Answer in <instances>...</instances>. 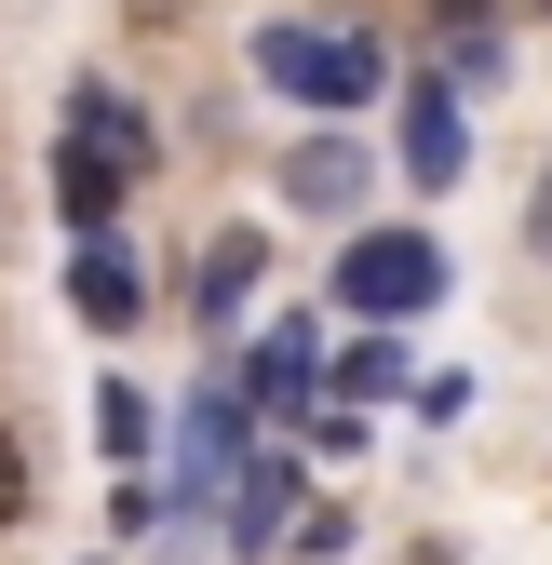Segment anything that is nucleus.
<instances>
[{
  "instance_id": "nucleus-1",
  "label": "nucleus",
  "mask_w": 552,
  "mask_h": 565,
  "mask_svg": "<svg viewBox=\"0 0 552 565\" xmlns=\"http://www.w3.org/2000/svg\"><path fill=\"white\" fill-rule=\"evenodd\" d=\"M149 175V108H121V95H67V149H54V202L67 216H108V202Z\"/></svg>"
},
{
  "instance_id": "nucleus-2",
  "label": "nucleus",
  "mask_w": 552,
  "mask_h": 565,
  "mask_svg": "<svg viewBox=\"0 0 552 565\" xmlns=\"http://www.w3.org/2000/svg\"><path fill=\"white\" fill-rule=\"evenodd\" d=\"M256 82L297 95V108H364L391 67H378L364 28H256Z\"/></svg>"
},
{
  "instance_id": "nucleus-3",
  "label": "nucleus",
  "mask_w": 552,
  "mask_h": 565,
  "mask_svg": "<svg viewBox=\"0 0 552 565\" xmlns=\"http://www.w3.org/2000/svg\"><path fill=\"white\" fill-rule=\"evenodd\" d=\"M337 297H351L364 323H404V310H432L445 297V256L418 230H351V256H337Z\"/></svg>"
},
{
  "instance_id": "nucleus-4",
  "label": "nucleus",
  "mask_w": 552,
  "mask_h": 565,
  "mask_svg": "<svg viewBox=\"0 0 552 565\" xmlns=\"http://www.w3.org/2000/svg\"><path fill=\"white\" fill-rule=\"evenodd\" d=\"M284 202H297V216H351V202H364V149H351V135H310V149L284 162Z\"/></svg>"
},
{
  "instance_id": "nucleus-5",
  "label": "nucleus",
  "mask_w": 552,
  "mask_h": 565,
  "mask_svg": "<svg viewBox=\"0 0 552 565\" xmlns=\"http://www.w3.org/2000/svg\"><path fill=\"white\" fill-rule=\"evenodd\" d=\"M404 175L418 189L458 175V82H418V108H404Z\"/></svg>"
},
{
  "instance_id": "nucleus-6",
  "label": "nucleus",
  "mask_w": 552,
  "mask_h": 565,
  "mask_svg": "<svg viewBox=\"0 0 552 565\" xmlns=\"http://www.w3.org/2000/svg\"><path fill=\"white\" fill-rule=\"evenodd\" d=\"M67 297H82V323H135V310H149V282H135V256H121V243H82Z\"/></svg>"
},
{
  "instance_id": "nucleus-7",
  "label": "nucleus",
  "mask_w": 552,
  "mask_h": 565,
  "mask_svg": "<svg viewBox=\"0 0 552 565\" xmlns=\"http://www.w3.org/2000/svg\"><path fill=\"white\" fill-rule=\"evenodd\" d=\"M284 499H297V471H256V484H243V512H230V539H243V552H256V539H269V525H284Z\"/></svg>"
},
{
  "instance_id": "nucleus-8",
  "label": "nucleus",
  "mask_w": 552,
  "mask_h": 565,
  "mask_svg": "<svg viewBox=\"0 0 552 565\" xmlns=\"http://www.w3.org/2000/svg\"><path fill=\"white\" fill-rule=\"evenodd\" d=\"M243 282H256V243H243V230H230V243H216V256H202V310H216V323H230V297H243Z\"/></svg>"
},
{
  "instance_id": "nucleus-9",
  "label": "nucleus",
  "mask_w": 552,
  "mask_h": 565,
  "mask_svg": "<svg viewBox=\"0 0 552 565\" xmlns=\"http://www.w3.org/2000/svg\"><path fill=\"white\" fill-rule=\"evenodd\" d=\"M14 512H28V445L0 431V525H14Z\"/></svg>"
},
{
  "instance_id": "nucleus-10",
  "label": "nucleus",
  "mask_w": 552,
  "mask_h": 565,
  "mask_svg": "<svg viewBox=\"0 0 552 565\" xmlns=\"http://www.w3.org/2000/svg\"><path fill=\"white\" fill-rule=\"evenodd\" d=\"M526 256H552V162H539V189H526Z\"/></svg>"
},
{
  "instance_id": "nucleus-11",
  "label": "nucleus",
  "mask_w": 552,
  "mask_h": 565,
  "mask_svg": "<svg viewBox=\"0 0 552 565\" xmlns=\"http://www.w3.org/2000/svg\"><path fill=\"white\" fill-rule=\"evenodd\" d=\"M432 14H445V28H486V14H499V0H432Z\"/></svg>"
}]
</instances>
